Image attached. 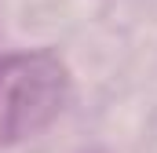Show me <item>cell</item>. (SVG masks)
Masks as SVG:
<instances>
[{
    "label": "cell",
    "mask_w": 157,
    "mask_h": 153,
    "mask_svg": "<svg viewBox=\"0 0 157 153\" xmlns=\"http://www.w3.org/2000/svg\"><path fill=\"white\" fill-rule=\"evenodd\" d=\"M70 73L51 51H15L0 58V150L33 139L66 110Z\"/></svg>",
    "instance_id": "obj_1"
}]
</instances>
